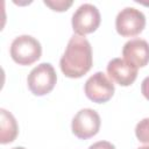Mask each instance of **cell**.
I'll list each match as a JSON object with an SVG mask.
<instances>
[{
	"label": "cell",
	"mask_w": 149,
	"mask_h": 149,
	"mask_svg": "<svg viewBox=\"0 0 149 149\" xmlns=\"http://www.w3.org/2000/svg\"><path fill=\"white\" fill-rule=\"evenodd\" d=\"M92 48L90 42L78 35H73L59 61L62 72L69 78H80L92 68Z\"/></svg>",
	"instance_id": "cell-1"
},
{
	"label": "cell",
	"mask_w": 149,
	"mask_h": 149,
	"mask_svg": "<svg viewBox=\"0 0 149 149\" xmlns=\"http://www.w3.org/2000/svg\"><path fill=\"white\" fill-rule=\"evenodd\" d=\"M42 55L41 43L30 35H21L10 44V57L19 65H30Z\"/></svg>",
	"instance_id": "cell-2"
},
{
	"label": "cell",
	"mask_w": 149,
	"mask_h": 149,
	"mask_svg": "<svg viewBox=\"0 0 149 149\" xmlns=\"http://www.w3.org/2000/svg\"><path fill=\"white\" fill-rule=\"evenodd\" d=\"M57 81V74L50 63H41L35 66L27 78L30 92L35 95H45L50 93Z\"/></svg>",
	"instance_id": "cell-3"
},
{
	"label": "cell",
	"mask_w": 149,
	"mask_h": 149,
	"mask_svg": "<svg viewBox=\"0 0 149 149\" xmlns=\"http://www.w3.org/2000/svg\"><path fill=\"white\" fill-rule=\"evenodd\" d=\"M100 21L99 9L92 3H83L72 15V29L78 36H84L95 31Z\"/></svg>",
	"instance_id": "cell-4"
},
{
	"label": "cell",
	"mask_w": 149,
	"mask_h": 149,
	"mask_svg": "<svg viewBox=\"0 0 149 149\" xmlns=\"http://www.w3.org/2000/svg\"><path fill=\"white\" fill-rule=\"evenodd\" d=\"M146 27V16L144 14L134 8L126 7L119 12L115 19L116 31L123 37H132L139 35Z\"/></svg>",
	"instance_id": "cell-5"
},
{
	"label": "cell",
	"mask_w": 149,
	"mask_h": 149,
	"mask_svg": "<svg viewBox=\"0 0 149 149\" xmlns=\"http://www.w3.org/2000/svg\"><path fill=\"white\" fill-rule=\"evenodd\" d=\"M114 91L115 87L113 80H111L101 71L92 74L84 85V92L86 97L97 104H104L108 101L113 97Z\"/></svg>",
	"instance_id": "cell-6"
},
{
	"label": "cell",
	"mask_w": 149,
	"mask_h": 149,
	"mask_svg": "<svg viewBox=\"0 0 149 149\" xmlns=\"http://www.w3.org/2000/svg\"><path fill=\"white\" fill-rule=\"evenodd\" d=\"M100 116L92 108H83L72 119V133L80 140H87L98 134L100 129Z\"/></svg>",
	"instance_id": "cell-7"
},
{
	"label": "cell",
	"mask_w": 149,
	"mask_h": 149,
	"mask_svg": "<svg viewBox=\"0 0 149 149\" xmlns=\"http://www.w3.org/2000/svg\"><path fill=\"white\" fill-rule=\"evenodd\" d=\"M107 73L119 85L129 86L137 77V68L123 58H113L107 64Z\"/></svg>",
	"instance_id": "cell-8"
},
{
	"label": "cell",
	"mask_w": 149,
	"mask_h": 149,
	"mask_svg": "<svg viewBox=\"0 0 149 149\" xmlns=\"http://www.w3.org/2000/svg\"><path fill=\"white\" fill-rule=\"evenodd\" d=\"M123 59L135 65L137 69L149 63V43L142 38H134L125 43L122 49Z\"/></svg>",
	"instance_id": "cell-9"
},
{
	"label": "cell",
	"mask_w": 149,
	"mask_h": 149,
	"mask_svg": "<svg viewBox=\"0 0 149 149\" xmlns=\"http://www.w3.org/2000/svg\"><path fill=\"white\" fill-rule=\"evenodd\" d=\"M1 121H0V143L7 144L13 142L19 133V127L13 114L5 108L0 109Z\"/></svg>",
	"instance_id": "cell-10"
},
{
	"label": "cell",
	"mask_w": 149,
	"mask_h": 149,
	"mask_svg": "<svg viewBox=\"0 0 149 149\" xmlns=\"http://www.w3.org/2000/svg\"><path fill=\"white\" fill-rule=\"evenodd\" d=\"M135 135L142 143L149 144V118L141 120L135 127Z\"/></svg>",
	"instance_id": "cell-11"
},
{
	"label": "cell",
	"mask_w": 149,
	"mask_h": 149,
	"mask_svg": "<svg viewBox=\"0 0 149 149\" xmlns=\"http://www.w3.org/2000/svg\"><path fill=\"white\" fill-rule=\"evenodd\" d=\"M44 5L49 6L52 10H56V12H64L71 5H72V1L71 0H54V1H50V0H44Z\"/></svg>",
	"instance_id": "cell-12"
},
{
	"label": "cell",
	"mask_w": 149,
	"mask_h": 149,
	"mask_svg": "<svg viewBox=\"0 0 149 149\" xmlns=\"http://www.w3.org/2000/svg\"><path fill=\"white\" fill-rule=\"evenodd\" d=\"M88 149H116L114 144H112L108 141H98L88 147Z\"/></svg>",
	"instance_id": "cell-13"
},
{
	"label": "cell",
	"mask_w": 149,
	"mask_h": 149,
	"mask_svg": "<svg viewBox=\"0 0 149 149\" xmlns=\"http://www.w3.org/2000/svg\"><path fill=\"white\" fill-rule=\"evenodd\" d=\"M141 92L143 94V97L149 100V76L146 77L143 80H142V84H141Z\"/></svg>",
	"instance_id": "cell-14"
},
{
	"label": "cell",
	"mask_w": 149,
	"mask_h": 149,
	"mask_svg": "<svg viewBox=\"0 0 149 149\" xmlns=\"http://www.w3.org/2000/svg\"><path fill=\"white\" fill-rule=\"evenodd\" d=\"M137 149H149V144H148V146H143V147H140V148H137Z\"/></svg>",
	"instance_id": "cell-15"
},
{
	"label": "cell",
	"mask_w": 149,
	"mask_h": 149,
	"mask_svg": "<svg viewBox=\"0 0 149 149\" xmlns=\"http://www.w3.org/2000/svg\"><path fill=\"white\" fill-rule=\"evenodd\" d=\"M12 149H26V148H23V147H14Z\"/></svg>",
	"instance_id": "cell-16"
}]
</instances>
